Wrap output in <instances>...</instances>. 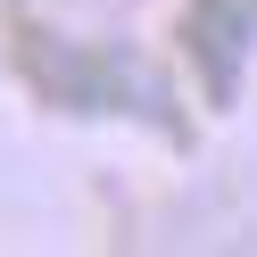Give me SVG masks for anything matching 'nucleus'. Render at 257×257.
<instances>
[]
</instances>
